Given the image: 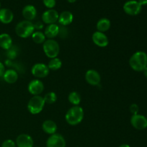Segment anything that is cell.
Here are the masks:
<instances>
[{
    "mask_svg": "<svg viewBox=\"0 0 147 147\" xmlns=\"http://www.w3.org/2000/svg\"><path fill=\"white\" fill-rule=\"evenodd\" d=\"M129 65L134 70L142 72L147 67V54L143 51L136 52L129 59Z\"/></svg>",
    "mask_w": 147,
    "mask_h": 147,
    "instance_id": "6da1fadb",
    "label": "cell"
},
{
    "mask_svg": "<svg viewBox=\"0 0 147 147\" xmlns=\"http://www.w3.org/2000/svg\"><path fill=\"white\" fill-rule=\"evenodd\" d=\"M84 118V111L80 106H75L70 108L66 113L65 119L70 126H77L82 122Z\"/></svg>",
    "mask_w": 147,
    "mask_h": 147,
    "instance_id": "7a4b0ae2",
    "label": "cell"
},
{
    "mask_svg": "<svg viewBox=\"0 0 147 147\" xmlns=\"http://www.w3.org/2000/svg\"><path fill=\"white\" fill-rule=\"evenodd\" d=\"M34 32L33 23L27 20L20 22L15 27V32L21 38H27L32 36Z\"/></svg>",
    "mask_w": 147,
    "mask_h": 147,
    "instance_id": "3957f363",
    "label": "cell"
},
{
    "mask_svg": "<svg viewBox=\"0 0 147 147\" xmlns=\"http://www.w3.org/2000/svg\"><path fill=\"white\" fill-rule=\"evenodd\" d=\"M42 49L45 55L50 59L57 57L60 53V45L53 39L46 40L42 44Z\"/></svg>",
    "mask_w": 147,
    "mask_h": 147,
    "instance_id": "277c9868",
    "label": "cell"
},
{
    "mask_svg": "<svg viewBox=\"0 0 147 147\" xmlns=\"http://www.w3.org/2000/svg\"><path fill=\"white\" fill-rule=\"evenodd\" d=\"M45 102L44 98L41 96H34L32 97L27 103V110L31 114H39L44 109Z\"/></svg>",
    "mask_w": 147,
    "mask_h": 147,
    "instance_id": "5b68a950",
    "label": "cell"
},
{
    "mask_svg": "<svg viewBox=\"0 0 147 147\" xmlns=\"http://www.w3.org/2000/svg\"><path fill=\"white\" fill-rule=\"evenodd\" d=\"M123 11L125 13L131 16H136L141 12L142 6L135 0H130L126 1L123 5Z\"/></svg>",
    "mask_w": 147,
    "mask_h": 147,
    "instance_id": "8992f818",
    "label": "cell"
},
{
    "mask_svg": "<svg viewBox=\"0 0 147 147\" xmlns=\"http://www.w3.org/2000/svg\"><path fill=\"white\" fill-rule=\"evenodd\" d=\"M49 72L50 70L47 65L41 63H36L31 68V73L32 76L37 78H44L47 77L49 74Z\"/></svg>",
    "mask_w": 147,
    "mask_h": 147,
    "instance_id": "52a82bcc",
    "label": "cell"
},
{
    "mask_svg": "<svg viewBox=\"0 0 147 147\" xmlns=\"http://www.w3.org/2000/svg\"><path fill=\"white\" fill-rule=\"evenodd\" d=\"M47 147H65L66 142L65 138L59 134L50 135L46 142Z\"/></svg>",
    "mask_w": 147,
    "mask_h": 147,
    "instance_id": "ba28073f",
    "label": "cell"
},
{
    "mask_svg": "<svg viewBox=\"0 0 147 147\" xmlns=\"http://www.w3.org/2000/svg\"><path fill=\"white\" fill-rule=\"evenodd\" d=\"M29 93L33 96H40L45 89V86L42 82L39 79H34L31 80L27 86Z\"/></svg>",
    "mask_w": 147,
    "mask_h": 147,
    "instance_id": "9c48e42d",
    "label": "cell"
},
{
    "mask_svg": "<svg viewBox=\"0 0 147 147\" xmlns=\"http://www.w3.org/2000/svg\"><path fill=\"white\" fill-rule=\"evenodd\" d=\"M130 121L131 126L137 130H144L147 128V119L139 113L132 115Z\"/></svg>",
    "mask_w": 147,
    "mask_h": 147,
    "instance_id": "30bf717a",
    "label": "cell"
},
{
    "mask_svg": "<svg viewBox=\"0 0 147 147\" xmlns=\"http://www.w3.org/2000/svg\"><path fill=\"white\" fill-rule=\"evenodd\" d=\"M85 78H86V82L90 86H100L101 77L98 72L96 70H93V69L88 70L85 75Z\"/></svg>",
    "mask_w": 147,
    "mask_h": 147,
    "instance_id": "8fae6325",
    "label": "cell"
},
{
    "mask_svg": "<svg viewBox=\"0 0 147 147\" xmlns=\"http://www.w3.org/2000/svg\"><path fill=\"white\" fill-rule=\"evenodd\" d=\"M93 43L99 47H106L109 45V40L106 34L96 31L92 35Z\"/></svg>",
    "mask_w": 147,
    "mask_h": 147,
    "instance_id": "7c38bea8",
    "label": "cell"
},
{
    "mask_svg": "<svg viewBox=\"0 0 147 147\" xmlns=\"http://www.w3.org/2000/svg\"><path fill=\"white\" fill-rule=\"evenodd\" d=\"M59 14L56 10L51 9L45 11L42 15V22L47 24H55L56 22L58 20Z\"/></svg>",
    "mask_w": 147,
    "mask_h": 147,
    "instance_id": "4fadbf2b",
    "label": "cell"
},
{
    "mask_svg": "<svg viewBox=\"0 0 147 147\" xmlns=\"http://www.w3.org/2000/svg\"><path fill=\"white\" fill-rule=\"evenodd\" d=\"M16 146L17 147H33L34 141L31 136L26 134L19 135L16 139Z\"/></svg>",
    "mask_w": 147,
    "mask_h": 147,
    "instance_id": "5bb4252c",
    "label": "cell"
},
{
    "mask_svg": "<svg viewBox=\"0 0 147 147\" xmlns=\"http://www.w3.org/2000/svg\"><path fill=\"white\" fill-rule=\"evenodd\" d=\"M22 13V16L25 19V20L32 22L35 19L36 16H37V9L33 5L29 4V5H26L23 8Z\"/></svg>",
    "mask_w": 147,
    "mask_h": 147,
    "instance_id": "9a60e30c",
    "label": "cell"
},
{
    "mask_svg": "<svg viewBox=\"0 0 147 147\" xmlns=\"http://www.w3.org/2000/svg\"><path fill=\"white\" fill-rule=\"evenodd\" d=\"M42 129L45 133L53 135L57 131V126L54 121L48 119V120H46L43 122L42 125Z\"/></svg>",
    "mask_w": 147,
    "mask_h": 147,
    "instance_id": "2e32d148",
    "label": "cell"
},
{
    "mask_svg": "<svg viewBox=\"0 0 147 147\" xmlns=\"http://www.w3.org/2000/svg\"><path fill=\"white\" fill-rule=\"evenodd\" d=\"M14 19V14L10 9L2 8L0 9V22L2 24H9Z\"/></svg>",
    "mask_w": 147,
    "mask_h": 147,
    "instance_id": "e0dca14e",
    "label": "cell"
},
{
    "mask_svg": "<svg viewBox=\"0 0 147 147\" xmlns=\"http://www.w3.org/2000/svg\"><path fill=\"white\" fill-rule=\"evenodd\" d=\"M73 18L74 17H73V14H72V12L69 11H64L61 14H59L57 21L62 26L65 27V26L69 25L73 22Z\"/></svg>",
    "mask_w": 147,
    "mask_h": 147,
    "instance_id": "ac0fdd59",
    "label": "cell"
},
{
    "mask_svg": "<svg viewBox=\"0 0 147 147\" xmlns=\"http://www.w3.org/2000/svg\"><path fill=\"white\" fill-rule=\"evenodd\" d=\"M60 27L56 24H48L45 29L44 34L46 38L53 39L57 37L59 34Z\"/></svg>",
    "mask_w": 147,
    "mask_h": 147,
    "instance_id": "d6986e66",
    "label": "cell"
},
{
    "mask_svg": "<svg viewBox=\"0 0 147 147\" xmlns=\"http://www.w3.org/2000/svg\"><path fill=\"white\" fill-rule=\"evenodd\" d=\"M3 78L6 83L9 84H13L18 80V74H17V72L14 69H8L4 72Z\"/></svg>",
    "mask_w": 147,
    "mask_h": 147,
    "instance_id": "ffe728a7",
    "label": "cell"
},
{
    "mask_svg": "<svg viewBox=\"0 0 147 147\" xmlns=\"http://www.w3.org/2000/svg\"><path fill=\"white\" fill-rule=\"evenodd\" d=\"M12 39L7 33H2L0 34V47L3 50H8L12 47Z\"/></svg>",
    "mask_w": 147,
    "mask_h": 147,
    "instance_id": "44dd1931",
    "label": "cell"
},
{
    "mask_svg": "<svg viewBox=\"0 0 147 147\" xmlns=\"http://www.w3.org/2000/svg\"><path fill=\"white\" fill-rule=\"evenodd\" d=\"M111 21L107 18H102L98 21L96 24V28L98 32H103L108 31L111 28Z\"/></svg>",
    "mask_w": 147,
    "mask_h": 147,
    "instance_id": "7402d4cb",
    "label": "cell"
},
{
    "mask_svg": "<svg viewBox=\"0 0 147 147\" xmlns=\"http://www.w3.org/2000/svg\"><path fill=\"white\" fill-rule=\"evenodd\" d=\"M32 39L36 44H43L46 40V37L44 32L41 31H36L32 34Z\"/></svg>",
    "mask_w": 147,
    "mask_h": 147,
    "instance_id": "603a6c76",
    "label": "cell"
},
{
    "mask_svg": "<svg viewBox=\"0 0 147 147\" xmlns=\"http://www.w3.org/2000/svg\"><path fill=\"white\" fill-rule=\"evenodd\" d=\"M62 65H63L62 60L58 57H55V58L50 59L47 67L50 70H57L62 67Z\"/></svg>",
    "mask_w": 147,
    "mask_h": 147,
    "instance_id": "cb8c5ba5",
    "label": "cell"
},
{
    "mask_svg": "<svg viewBox=\"0 0 147 147\" xmlns=\"http://www.w3.org/2000/svg\"><path fill=\"white\" fill-rule=\"evenodd\" d=\"M68 100L73 106H79L81 101L80 95L76 91H72L68 96Z\"/></svg>",
    "mask_w": 147,
    "mask_h": 147,
    "instance_id": "d4e9b609",
    "label": "cell"
},
{
    "mask_svg": "<svg viewBox=\"0 0 147 147\" xmlns=\"http://www.w3.org/2000/svg\"><path fill=\"white\" fill-rule=\"evenodd\" d=\"M43 98H44L45 103H47V104H53V103L56 102L57 98V95H56V93L55 92H49V93H46L45 95Z\"/></svg>",
    "mask_w": 147,
    "mask_h": 147,
    "instance_id": "484cf974",
    "label": "cell"
},
{
    "mask_svg": "<svg viewBox=\"0 0 147 147\" xmlns=\"http://www.w3.org/2000/svg\"><path fill=\"white\" fill-rule=\"evenodd\" d=\"M17 50H15V47H11V48L9 49L8 50H7V53H6V55L8 57L9 60H12L17 57Z\"/></svg>",
    "mask_w": 147,
    "mask_h": 147,
    "instance_id": "4316f807",
    "label": "cell"
},
{
    "mask_svg": "<svg viewBox=\"0 0 147 147\" xmlns=\"http://www.w3.org/2000/svg\"><path fill=\"white\" fill-rule=\"evenodd\" d=\"M43 4L47 8H49V9L54 8L56 5L55 0H43Z\"/></svg>",
    "mask_w": 147,
    "mask_h": 147,
    "instance_id": "83f0119b",
    "label": "cell"
},
{
    "mask_svg": "<svg viewBox=\"0 0 147 147\" xmlns=\"http://www.w3.org/2000/svg\"><path fill=\"white\" fill-rule=\"evenodd\" d=\"M16 143L11 139H7L1 144V147H16Z\"/></svg>",
    "mask_w": 147,
    "mask_h": 147,
    "instance_id": "f1b7e54d",
    "label": "cell"
},
{
    "mask_svg": "<svg viewBox=\"0 0 147 147\" xmlns=\"http://www.w3.org/2000/svg\"><path fill=\"white\" fill-rule=\"evenodd\" d=\"M129 111H130L131 113L133 115H136L139 113V107L137 104L136 103H133L130 106V108H129Z\"/></svg>",
    "mask_w": 147,
    "mask_h": 147,
    "instance_id": "f546056e",
    "label": "cell"
},
{
    "mask_svg": "<svg viewBox=\"0 0 147 147\" xmlns=\"http://www.w3.org/2000/svg\"><path fill=\"white\" fill-rule=\"evenodd\" d=\"M67 30L66 29V27H64V26L60 27L58 35H60V37L65 38V37H66V36H67Z\"/></svg>",
    "mask_w": 147,
    "mask_h": 147,
    "instance_id": "4dcf8cb0",
    "label": "cell"
},
{
    "mask_svg": "<svg viewBox=\"0 0 147 147\" xmlns=\"http://www.w3.org/2000/svg\"><path fill=\"white\" fill-rule=\"evenodd\" d=\"M33 25H34V30H37V31L42 30V29L43 28V27H44V25H43V22H42L40 21L36 22L35 23H33Z\"/></svg>",
    "mask_w": 147,
    "mask_h": 147,
    "instance_id": "1f68e13d",
    "label": "cell"
},
{
    "mask_svg": "<svg viewBox=\"0 0 147 147\" xmlns=\"http://www.w3.org/2000/svg\"><path fill=\"white\" fill-rule=\"evenodd\" d=\"M5 66L2 63L0 62V78L3 77L4 74V72H5Z\"/></svg>",
    "mask_w": 147,
    "mask_h": 147,
    "instance_id": "d6a6232c",
    "label": "cell"
},
{
    "mask_svg": "<svg viewBox=\"0 0 147 147\" xmlns=\"http://www.w3.org/2000/svg\"><path fill=\"white\" fill-rule=\"evenodd\" d=\"M138 2L141 4L142 6L146 5L147 4V0H138Z\"/></svg>",
    "mask_w": 147,
    "mask_h": 147,
    "instance_id": "836d02e7",
    "label": "cell"
},
{
    "mask_svg": "<svg viewBox=\"0 0 147 147\" xmlns=\"http://www.w3.org/2000/svg\"><path fill=\"white\" fill-rule=\"evenodd\" d=\"M143 72H144V76L147 78V67L143 70Z\"/></svg>",
    "mask_w": 147,
    "mask_h": 147,
    "instance_id": "e575fe53",
    "label": "cell"
},
{
    "mask_svg": "<svg viewBox=\"0 0 147 147\" xmlns=\"http://www.w3.org/2000/svg\"><path fill=\"white\" fill-rule=\"evenodd\" d=\"M119 147H131L129 146V144H121V146H119Z\"/></svg>",
    "mask_w": 147,
    "mask_h": 147,
    "instance_id": "d590c367",
    "label": "cell"
},
{
    "mask_svg": "<svg viewBox=\"0 0 147 147\" xmlns=\"http://www.w3.org/2000/svg\"><path fill=\"white\" fill-rule=\"evenodd\" d=\"M67 1H68L69 3H74V2H76L77 0H67Z\"/></svg>",
    "mask_w": 147,
    "mask_h": 147,
    "instance_id": "8d00e7d4",
    "label": "cell"
},
{
    "mask_svg": "<svg viewBox=\"0 0 147 147\" xmlns=\"http://www.w3.org/2000/svg\"><path fill=\"white\" fill-rule=\"evenodd\" d=\"M1 3H0V9H1Z\"/></svg>",
    "mask_w": 147,
    "mask_h": 147,
    "instance_id": "74e56055",
    "label": "cell"
},
{
    "mask_svg": "<svg viewBox=\"0 0 147 147\" xmlns=\"http://www.w3.org/2000/svg\"><path fill=\"white\" fill-rule=\"evenodd\" d=\"M146 119H147V118H146Z\"/></svg>",
    "mask_w": 147,
    "mask_h": 147,
    "instance_id": "f35d334b",
    "label": "cell"
}]
</instances>
